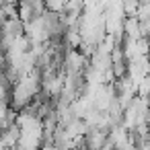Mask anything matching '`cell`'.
Here are the masks:
<instances>
[{"label":"cell","mask_w":150,"mask_h":150,"mask_svg":"<svg viewBox=\"0 0 150 150\" xmlns=\"http://www.w3.org/2000/svg\"><path fill=\"white\" fill-rule=\"evenodd\" d=\"M45 4H47L52 11H60L62 4H64V0H45Z\"/></svg>","instance_id":"obj_1"}]
</instances>
